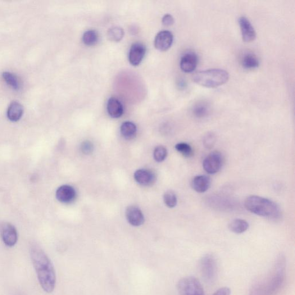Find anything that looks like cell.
I'll return each instance as SVG.
<instances>
[{"instance_id": "cell-1", "label": "cell", "mask_w": 295, "mask_h": 295, "mask_svg": "<svg viewBox=\"0 0 295 295\" xmlns=\"http://www.w3.org/2000/svg\"><path fill=\"white\" fill-rule=\"evenodd\" d=\"M30 255L40 286L45 292H52L56 287V276L51 260L37 246L31 248Z\"/></svg>"}, {"instance_id": "cell-2", "label": "cell", "mask_w": 295, "mask_h": 295, "mask_svg": "<svg viewBox=\"0 0 295 295\" xmlns=\"http://www.w3.org/2000/svg\"><path fill=\"white\" fill-rule=\"evenodd\" d=\"M285 266V257L280 256L273 271L266 278L253 286L249 295H275L278 293L284 283Z\"/></svg>"}, {"instance_id": "cell-3", "label": "cell", "mask_w": 295, "mask_h": 295, "mask_svg": "<svg viewBox=\"0 0 295 295\" xmlns=\"http://www.w3.org/2000/svg\"><path fill=\"white\" fill-rule=\"evenodd\" d=\"M244 207L253 214L270 219H277L280 215V209L278 204L260 196L248 197L244 201Z\"/></svg>"}, {"instance_id": "cell-4", "label": "cell", "mask_w": 295, "mask_h": 295, "mask_svg": "<svg viewBox=\"0 0 295 295\" xmlns=\"http://www.w3.org/2000/svg\"><path fill=\"white\" fill-rule=\"evenodd\" d=\"M229 74L220 69H212L196 73L192 77L195 83L206 88H216L228 83Z\"/></svg>"}, {"instance_id": "cell-5", "label": "cell", "mask_w": 295, "mask_h": 295, "mask_svg": "<svg viewBox=\"0 0 295 295\" xmlns=\"http://www.w3.org/2000/svg\"><path fill=\"white\" fill-rule=\"evenodd\" d=\"M177 287L180 295H205L201 284L193 277L181 279Z\"/></svg>"}, {"instance_id": "cell-6", "label": "cell", "mask_w": 295, "mask_h": 295, "mask_svg": "<svg viewBox=\"0 0 295 295\" xmlns=\"http://www.w3.org/2000/svg\"><path fill=\"white\" fill-rule=\"evenodd\" d=\"M202 278L208 282L214 281L217 275V266L216 258L212 254H206L199 264Z\"/></svg>"}, {"instance_id": "cell-7", "label": "cell", "mask_w": 295, "mask_h": 295, "mask_svg": "<svg viewBox=\"0 0 295 295\" xmlns=\"http://www.w3.org/2000/svg\"><path fill=\"white\" fill-rule=\"evenodd\" d=\"M224 162V157L219 151L212 152L205 158L203 162V168L209 174H215L219 172Z\"/></svg>"}, {"instance_id": "cell-8", "label": "cell", "mask_w": 295, "mask_h": 295, "mask_svg": "<svg viewBox=\"0 0 295 295\" xmlns=\"http://www.w3.org/2000/svg\"><path fill=\"white\" fill-rule=\"evenodd\" d=\"M0 233L3 242L8 247L14 246L17 241V231L14 226L9 223H4L0 228Z\"/></svg>"}, {"instance_id": "cell-9", "label": "cell", "mask_w": 295, "mask_h": 295, "mask_svg": "<svg viewBox=\"0 0 295 295\" xmlns=\"http://www.w3.org/2000/svg\"><path fill=\"white\" fill-rule=\"evenodd\" d=\"M173 41L174 36L171 32L164 30L160 32L156 35L154 40V44L158 51L166 52L171 47Z\"/></svg>"}, {"instance_id": "cell-10", "label": "cell", "mask_w": 295, "mask_h": 295, "mask_svg": "<svg viewBox=\"0 0 295 295\" xmlns=\"http://www.w3.org/2000/svg\"><path fill=\"white\" fill-rule=\"evenodd\" d=\"M238 22L243 41L247 43L254 41L256 38L257 35L251 22L244 16L240 17Z\"/></svg>"}, {"instance_id": "cell-11", "label": "cell", "mask_w": 295, "mask_h": 295, "mask_svg": "<svg viewBox=\"0 0 295 295\" xmlns=\"http://www.w3.org/2000/svg\"><path fill=\"white\" fill-rule=\"evenodd\" d=\"M146 53V48L141 43L131 45L129 53V61L131 65L136 66L142 62Z\"/></svg>"}, {"instance_id": "cell-12", "label": "cell", "mask_w": 295, "mask_h": 295, "mask_svg": "<svg viewBox=\"0 0 295 295\" xmlns=\"http://www.w3.org/2000/svg\"><path fill=\"white\" fill-rule=\"evenodd\" d=\"M198 58L196 54L193 52L185 53L181 57L180 67L185 73H192L197 66Z\"/></svg>"}, {"instance_id": "cell-13", "label": "cell", "mask_w": 295, "mask_h": 295, "mask_svg": "<svg viewBox=\"0 0 295 295\" xmlns=\"http://www.w3.org/2000/svg\"><path fill=\"white\" fill-rule=\"evenodd\" d=\"M134 179L137 183L143 186H151L155 183L156 176L151 170L141 169L135 172Z\"/></svg>"}, {"instance_id": "cell-14", "label": "cell", "mask_w": 295, "mask_h": 295, "mask_svg": "<svg viewBox=\"0 0 295 295\" xmlns=\"http://www.w3.org/2000/svg\"><path fill=\"white\" fill-rule=\"evenodd\" d=\"M126 219L133 226H140L144 222V217L140 209L135 206H129L126 211Z\"/></svg>"}, {"instance_id": "cell-15", "label": "cell", "mask_w": 295, "mask_h": 295, "mask_svg": "<svg viewBox=\"0 0 295 295\" xmlns=\"http://www.w3.org/2000/svg\"><path fill=\"white\" fill-rule=\"evenodd\" d=\"M76 191L74 188L69 185H63L56 192L58 200L62 203H70L76 198Z\"/></svg>"}, {"instance_id": "cell-16", "label": "cell", "mask_w": 295, "mask_h": 295, "mask_svg": "<svg viewBox=\"0 0 295 295\" xmlns=\"http://www.w3.org/2000/svg\"><path fill=\"white\" fill-rule=\"evenodd\" d=\"M211 180L207 175H197L192 181V187L197 193H203L210 189Z\"/></svg>"}, {"instance_id": "cell-17", "label": "cell", "mask_w": 295, "mask_h": 295, "mask_svg": "<svg viewBox=\"0 0 295 295\" xmlns=\"http://www.w3.org/2000/svg\"><path fill=\"white\" fill-rule=\"evenodd\" d=\"M108 115L113 119H119L124 114V107L119 99L111 97L108 99L107 105Z\"/></svg>"}, {"instance_id": "cell-18", "label": "cell", "mask_w": 295, "mask_h": 295, "mask_svg": "<svg viewBox=\"0 0 295 295\" xmlns=\"http://www.w3.org/2000/svg\"><path fill=\"white\" fill-rule=\"evenodd\" d=\"M24 107L17 102H12L7 110V117L8 119L12 122L19 121L24 114Z\"/></svg>"}, {"instance_id": "cell-19", "label": "cell", "mask_w": 295, "mask_h": 295, "mask_svg": "<svg viewBox=\"0 0 295 295\" xmlns=\"http://www.w3.org/2000/svg\"><path fill=\"white\" fill-rule=\"evenodd\" d=\"M210 112V106L205 102H198L192 108L193 116L196 119H202L207 117Z\"/></svg>"}, {"instance_id": "cell-20", "label": "cell", "mask_w": 295, "mask_h": 295, "mask_svg": "<svg viewBox=\"0 0 295 295\" xmlns=\"http://www.w3.org/2000/svg\"><path fill=\"white\" fill-rule=\"evenodd\" d=\"M229 228L231 232L237 234H243L248 229L249 224L243 219H235L229 224Z\"/></svg>"}, {"instance_id": "cell-21", "label": "cell", "mask_w": 295, "mask_h": 295, "mask_svg": "<svg viewBox=\"0 0 295 295\" xmlns=\"http://www.w3.org/2000/svg\"><path fill=\"white\" fill-rule=\"evenodd\" d=\"M121 133L126 140L133 139L137 133V126L133 122H125L121 126Z\"/></svg>"}, {"instance_id": "cell-22", "label": "cell", "mask_w": 295, "mask_h": 295, "mask_svg": "<svg viewBox=\"0 0 295 295\" xmlns=\"http://www.w3.org/2000/svg\"><path fill=\"white\" fill-rule=\"evenodd\" d=\"M242 65L244 69H256L260 65L258 58L253 53H247L242 59Z\"/></svg>"}, {"instance_id": "cell-23", "label": "cell", "mask_w": 295, "mask_h": 295, "mask_svg": "<svg viewBox=\"0 0 295 295\" xmlns=\"http://www.w3.org/2000/svg\"><path fill=\"white\" fill-rule=\"evenodd\" d=\"M99 34L95 30L85 32L83 36V42L87 46L92 47L97 44L99 41Z\"/></svg>"}, {"instance_id": "cell-24", "label": "cell", "mask_w": 295, "mask_h": 295, "mask_svg": "<svg viewBox=\"0 0 295 295\" xmlns=\"http://www.w3.org/2000/svg\"><path fill=\"white\" fill-rule=\"evenodd\" d=\"M107 36L111 41L119 42L124 37V31L119 27H113L108 31Z\"/></svg>"}, {"instance_id": "cell-25", "label": "cell", "mask_w": 295, "mask_h": 295, "mask_svg": "<svg viewBox=\"0 0 295 295\" xmlns=\"http://www.w3.org/2000/svg\"><path fill=\"white\" fill-rule=\"evenodd\" d=\"M176 150L181 154L185 157H191L193 156V149L190 145L187 143H179L176 144L175 147Z\"/></svg>"}, {"instance_id": "cell-26", "label": "cell", "mask_w": 295, "mask_h": 295, "mask_svg": "<svg viewBox=\"0 0 295 295\" xmlns=\"http://www.w3.org/2000/svg\"><path fill=\"white\" fill-rule=\"evenodd\" d=\"M2 77L4 80H5L9 85L12 86L13 88L15 89H19V81H18L17 76L15 75L12 74L11 72H4L3 73Z\"/></svg>"}, {"instance_id": "cell-27", "label": "cell", "mask_w": 295, "mask_h": 295, "mask_svg": "<svg viewBox=\"0 0 295 295\" xmlns=\"http://www.w3.org/2000/svg\"><path fill=\"white\" fill-rule=\"evenodd\" d=\"M163 199H164L166 206L170 208L175 207L177 205V202H178L176 194L172 191L166 192L164 194V196H163Z\"/></svg>"}, {"instance_id": "cell-28", "label": "cell", "mask_w": 295, "mask_h": 295, "mask_svg": "<svg viewBox=\"0 0 295 295\" xmlns=\"http://www.w3.org/2000/svg\"><path fill=\"white\" fill-rule=\"evenodd\" d=\"M167 156V149L163 146H158L153 152V157L157 162H162L166 160Z\"/></svg>"}, {"instance_id": "cell-29", "label": "cell", "mask_w": 295, "mask_h": 295, "mask_svg": "<svg viewBox=\"0 0 295 295\" xmlns=\"http://www.w3.org/2000/svg\"><path fill=\"white\" fill-rule=\"evenodd\" d=\"M216 142V138L215 134L212 132L208 133L204 136L203 139V146L207 149H211L214 146Z\"/></svg>"}, {"instance_id": "cell-30", "label": "cell", "mask_w": 295, "mask_h": 295, "mask_svg": "<svg viewBox=\"0 0 295 295\" xmlns=\"http://www.w3.org/2000/svg\"><path fill=\"white\" fill-rule=\"evenodd\" d=\"M81 151L85 155H89V154L92 153L94 150L93 144L88 142V141H86L81 144Z\"/></svg>"}, {"instance_id": "cell-31", "label": "cell", "mask_w": 295, "mask_h": 295, "mask_svg": "<svg viewBox=\"0 0 295 295\" xmlns=\"http://www.w3.org/2000/svg\"><path fill=\"white\" fill-rule=\"evenodd\" d=\"M162 22L165 26H171L174 24V18L170 14H166L163 16Z\"/></svg>"}, {"instance_id": "cell-32", "label": "cell", "mask_w": 295, "mask_h": 295, "mask_svg": "<svg viewBox=\"0 0 295 295\" xmlns=\"http://www.w3.org/2000/svg\"><path fill=\"white\" fill-rule=\"evenodd\" d=\"M212 295H231V290L228 287L221 288Z\"/></svg>"}]
</instances>
